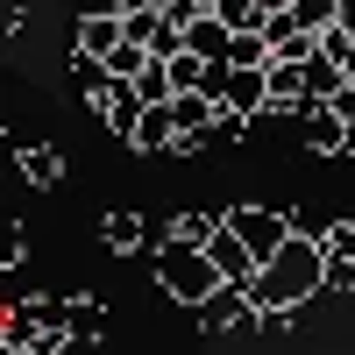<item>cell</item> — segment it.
I'll list each match as a JSON object with an SVG mask.
<instances>
[{
	"mask_svg": "<svg viewBox=\"0 0 355 355\" xmlns=\"http://www.w3.org/2000/svg\"><path fill=\"white\" fill-rule=\"evenodd\" d=\"M15 164H21V178H28L36 192H50L57 178H64V157H57L50 142H15Z\"/></svg>",
	"mask_w": 355,
	"mask_h": 355,
	"instance_id": "52a82bcc",
	"label": "cell"
},
{
	"mask_svg": "<svg viewBox=\"0 0 355 355\" xmlns=\"http://www.w3.org/2000/svg\"><path fill=\"white\" fill-rule=\"evenodd\" d=\"M100 327H107V320H100V299L71 291V299H64V334H71V341H100Z\"/></svg>",
	"mask_w": 355,
	"mask_h": 355,
	"instance_id": "30bf717a",
	"label": "cell"
},
{
	"mask_svg": "<svg viewBox=\"0 0 355 355\" xmlns=\"http://www.w3.org/2000/svg\"><path fill=\"white\" fill-rule=\"evenodd\" d=\"M93 107L107 114V128H114V135H128V142H135V128H142V114H150V107H142V93H135V85H107V93H100Z\"/></svg>",
	"mask_w": 355,
	"mask_h": 355,
	"instance_id": "8992f818",
	"label": "cell"
},
{
	"mask_svg": "<svg viewBox=\"0 0 355 355\" xmlns=\"http://www.w3.org/2000/svg\"><path fill=\"white\" fill-rule=\"evenodd\" d=\"M157 284L171 291L178 306H206L227 277L214 270V256H206V249H178V242H164V249H157Z\"/></svg>",
	"mask_w": 355,
	"mask_h": 355,
	"instance_id": "7a4b0ae2",
	"label": "cell"
},
{
	"mask_svg": "<svg viewBox=\"0 0 355 355\" xmlns=\"http://www.w3.org/2000/svg\"><path fill=\"white\" fill-rule=\"evenodd\" d=\"M320 249H327V263H355V220H334Z\"/></svg>",
	"mask_w": 355,
	"mask_h": 355,
	"instance_id": "7c38bea8",
	"label": "cell"
},
{
	"mask_svg": "<svg viewBox=\"0 0 355 355\" xmlns=\"http://www.w3.org/2000/svg\"><path fill=\"white\" fill-rule=\"evenodd\" d=\"M100 242H107L114 256H121V249H142V242H157V227H142L135 214H107V220H100Z\"/></svg>",
	"mask_w": 355,
	"mask_h": 355,
	"instance_id": "9c48e42d",
	"label": "cell"
},
{
	"mask_svg": "<svg viewBox=\"0 0 355 355\" xmlns=\"http://www.w3.org/2000/svg\"><path fill=\"white\" fill-rule=\"evenodd\" d=\"M214 100L227 107V114H270V71H234V64H220L214 71Z\"/></svg>",
	"mask_w": 355,
	"mask_h": 355,
	"instance_id": "3957f363",
	"label": "cell"
},
{
	"mask_svg": "<svg viewBox=\"0 0 355 355\" xmlns=\"http://www.w3.org/2000/svg\"><path fill=\"white\" fill-rule=\"evenodd\" d=\"M21 256H28V234H21V227H8V249H0V263H8V270H15Z\"/></svg>",
	"mask_w": 355,
	"mask_h": 355,
	"instance_id": "4fadbf2b",
	"label": "cell"
},
{
	"mask_svg": "<svg viewBox=\"0 0 355 355\" xmlns=\"http://www.w3.org/2000/svg\"><path fill=\"white\" fill-rule=\"evenodd\" d=\"M327 291H355V263H327Z\"/></svg>",
	"mask_w": 355,
	"mask_h": 355,
	"instance_id": "5bb4252c",
	"label": "cell"
},
{
	"mask_svg": "<svg viewBox=\"0 0 355 355\" xmlns=\"http://www.w3.org/2000/svg\"><path fill=\"white\" fill-rule=\"evenodd\" d=\"M320 284H327V249L299 234L277 263H263V277H256L249 299H256V313H291V306H306Z\"/></svg>",
	"mask_w": 355,
	"mask_h": 355,
	"instance_id": "6da1fadb",
	"label": "cell"
},
{
	"mask_svg": "<svg viewBox=\"0 0 355 355\" xmlns=\"http://www.w3.org/2000/svg\"><path fill=\"white\" fill-rule=\"evenodd\" d=\"M121 43H128V8H114V15H85V21H78V57H93V64H107Z\"/></svg>",
	"mask_w": 355,
	"mask_h": 355,
	"instance_id": "5b68a950",
	"label": "cell"
},
{
	"mask_svg": "<svg viewBox=\"0 0 355 355\" xmlns=\"http://www.w3.org/2000/svg\"><path fill=\"white\" fill-rule=\"evenodd\" d=\"M57 355H93V341H57Z\"/></svg>",
	"mask_w": 355,
	"mask_h": 355,
	"instance_id": "9a60e30c",
	"label": "cell"
},
{
	"mask_svg": "<svg viewBox=\"0 0 355 355\" xmlns=\"http://www.w3.org/2000/svg\"><path fill=\"white\" fill-rule=\"evenodd\" d=\"M135 150H178V121H171V107H150V114H142Z\"/></svg>",
	"mask_w": 355,
	"mask_h": 355,
	"instance_id": "8fae6325",
	"label": "cell"
},
{
	"mask_svg": "<svg viewBox=\"0 0 355 355\" xmlns=\"http://www.w3.org/2000/svg\"><path fill=\"white\" fill-rule=\"evenodd\" d=\"M199 320H206V327H227V334H249V327H263V313H256V299H249V291H234V284H220L214 291V299H206L199 306Z\"/></svg>",
	"mask_w": 355,
	"mask_h": 355,
	"instance_id": "277c9868",
	"label": "cell"
},
{
	"mask_svg": "<svg viewBox=\"0 0 355 355\" xmlns=\"http://www.w3.org/2000/svg\"><path fill=\"white\" fill-rule=\"evenodd\" d=\"M306 142H313L320 157H348V128L334 121L327 107H313V114H306Z\"/></svg>",
	"mask_w": 355,
	"mask_h": 355,
	"instance_id": "ba28073f",
	"label": "cell"
}]
</instances>
